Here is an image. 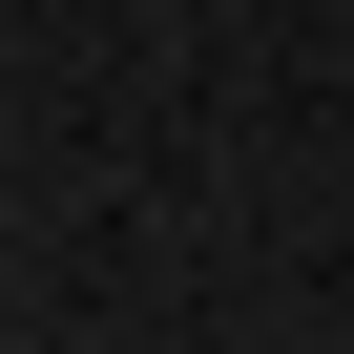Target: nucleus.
I'll return each instance as SVG.
<instances>
[]
</instances>
